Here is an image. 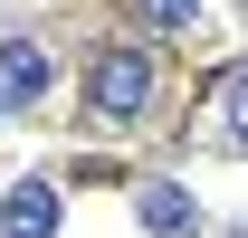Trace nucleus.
<instances>
[{
  "instance_id": "obj_6",
  "label": "nucleus",
  "mask_w": 248,
  "mask_h": 238,
  "mask_svg": "<svg viewBox=\"0 0 248 238\" xmlns=\"http://www.w3.org/2000/svg\"><path fill=\"white\" fill-rule=\"evenodd\" d=\"M219 115H229V143L248 152V67H239V76H229V86H219Z\"/></svg>"
},
{
  "instance_id": "obj_1",
  "label": "nucleus",
  "mask_w": 248,
  "mask_h": 238,
  "mask_svg": "<svg viewBox=\"0 0 248 238\" xmlns=\"http://www.w3.org/2000/svg\"><path fill=\"white\" fill-rule=\"evenodd\" d=\"M153 86H162V67H153V48H134V38H115V48L86 58V115L105 124V134L153 115Z\"/></svg>"
},
{
  "instance_id": "obj_5",
  "label": "nucleus",
  "mask_w": 248,
  "mask_h": 238,
  "mask_svg": "<svg viewBox=\"0 0 248 238\" xmlns=\"http://www.w3.org/2000/svg\"><path fill=\"white\" fill-rule=\"evenodd\" d=\"M134 10H143V29H162V38L201 29V0H134Z\"/></svg>"
},
{
  "instance_id": "obj_3",
  "label": "nucleus",
  "mask_w": 248,
  "mask_h": 238,
  "mask_svg": "<svg viewBox=\"0 0 248 238\" xmlns=\"http://www.w3.org/2000/svg\"><path fill=\"white\" fill-rule=\"evenodd\" d=\"M67 229V200H58V181H10L0 191V238H58Z\"/></svg>"
},
{
  "instance_id": "obj_4",
  "label": "nucleus",
  "mask_w": 248,
  "mask_h": 238,
  "mask_svg": "<svg viewBox=\"0 0 248 238\" xmlns=\"http://www.w3.org/2000/svg\"><path fill=\"white\" fill-rule=\"evenodd\" d=\"M134 219H143V238H201V200L182 181H143L134 191Z\"/></svg>"
},
{
  "instance_id": "obj_2",
  "label": "nucleus",
  "mask_w": 248,
  "mask_h": 238,
  "mask_svg": "<svg viewBox=\"0 0 248 238\" xmlns=\"http://www.w3.org/2000/svg\"><path fill=\"white\" fill-rule=\"evenodd\" d=\"M48 86H58V58H48L38 38H0V115L48 105Z\"/></svg>"
}]
</instances>
